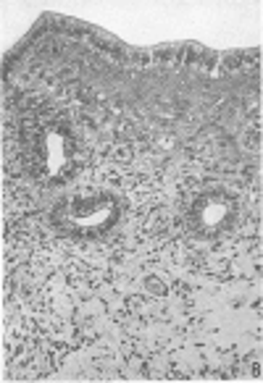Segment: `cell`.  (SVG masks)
<instances>
[{
    "instance_id": "obj_3",
    "label": "cell",
    "mask_w": 263,
    "mask_h": 383,
    "mask_svg": "<svg viewBox=\"0 0 263 383\" xmlns=\"http://www.w3.org/2000/svg\"><path fill=\"white\" fill-rule=\"evenodd\" d=\"M155 56L161 58V61H166V63H174V61H179L182 50H179V47H174V45H161V47L155 50Z\"/></svg>"
},
{
    "instance_id": "obj_6",
    "label": "cell",
    "mask_w": 263,
    "mask_h": 383,
    "mask_svg": "<svg viewBox=\"0 0 263 383\" xmlns=\"http://www.w3.org/2000/svg\"><path fill=\"white\" fill-rule=\"evenodd\" d=\"M245 142H248V147H250V150H255L258 144H260V132H258V129H250V132H248V137H245Z\"/></svg>"
},
{
    "instance_id": "obj_1",
    "label": "cell",
    "mask_w": 263,
    "mask_h": 383,
    "mask_svg": "<svg viewBox=\"0 0 263 383\" xmlns=\"http://www.w3.org/2000/svg\"><path fill=\"white\" fill-rule=\"evenodd\" d=\"M179 61L187 63V66H200V68H205V71H213L219 58H216L213 50H208V47H203V45H198V42H187V45L182 47Z\"/></svg>"
},
{
    "instance_id": "obj_4",
    "label": "cell",
    "mask_w": 263,
    "mask_h": 383,
    "mask_svg": "<svg viewBox=\"0 0 263 383\" xmlns=\"http://www.w3.org/2000/svg\"><path fill=\"white\" fill-rule=\"evenodd\" d=\"M237 68H242V53H229L224 58V71H237Z\"/></svg>"
},
{
    "instance_id": "obj_2",
    "label": "cell",
    "mask_w": 263,
    "mask_h": 383,
    "mask_svg": "<svg viewBox=\"0 0 263 383\" xmlns=\"http://www.w3.org/2000/svg\"><path fill=\"white\" fill-rule=\"evenodd\" d=\"M92 40H95V45L103 47V50H111V53H118V50H121V42H118L116 37H111L108 32H103V29H95V32H92Z\"/></svg>"
},
{
    "instance_id": "obj_5",
    "label": "cell",
    "mask_w": 263,
    "mask_h": 383,
    "mask_svg": "<svg viewBox=\"0 0 263 383\" xmlns=\"http://www.w3.org/2000/svg\"><path fill=\"white\" fill-rule=\"evenodd\" d=\"M145 286H148V291H150V294H155V297H163V294H166V286H163V281H158L155 276H150V278L145 281Z\"/></svg>"
}]
</instances>
